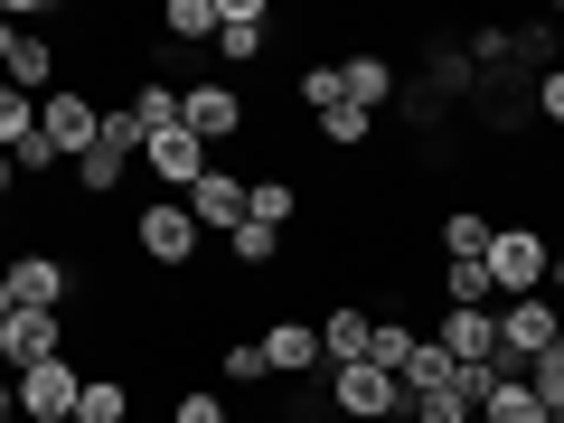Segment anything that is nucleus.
Returning a JSON list of instances; mask_svg holds the SVG:
<instances>
[{
  "instance_id": "1",
  "label": "nucleus",
  "mask_w": 564,
  "mask_h": 423,
  "mask_svg": "<svg viewBox=\"0 0 564 423\" xmlns=\"http://www.w3.org/2000/svg\"><path fill=\"white\" fill-rule=\"evenodd\" d=\"M132 254L151 263V273H188V263L207 254L198 217H188V198H141L132 207Z\"/></svg>"
},
{
  "instance_id": "2",
  "label": "nucleus",
  "mask_w": 564,
  "mask_h": 423,
  "mask_svg": "<svg viewBox=\"0 0 564 423\" xmlns=\"http://www.w3.org/2000/svg\"><path fill=\"white\" fill-rule=\"evenodd\" d=\"M480 263H489V282H499V302H527V292H545V263H555V245H545L527 217H508L499 236H489Z\"/></svg>"
},
{
  "instance_id": "3",
  "label": "nucleus",
  "mask_w": 564,
  "mask_h": 423,
  "mask_svg": "<svg viewBox=\"0 0 564 423\" xmlns=\"http://www.w3.org/2000/svg\"><path fill=\"white\" fill-rule=\"evenodd\" d=\"M95 132H104V104L85 95V85H57V95H39V141L57 151L66 170H76L85 151H95Z\"/></svg>"
},
{
  "instance_id": "4",
  "label": "nucleus",
  "mask_w": 564,
  "mask_h": 423,
  "mask_svg": "<svg viewBox=\"0 0 564 423\" xmlns=\"http://www.w3.org/2000/svg\"><path fill=\"white\" fill-rule=\"evenodd\" d=\"M329 414H339V423H386V414H404V386L386 377L377 358L329 367Z\"/></svg>"
},
{
  "instance_id": "5",
  "label": "nucleus",
  "mask_w": 564,
  "mask_h": 423,
  "mask_svg": "<svg viewBox=\"0 0 564 423\" xmlns=\"http://www.w3.org/2000/svg\"><path fill=\"white\" fill-rule=\"evenodd\" d=\"M76 395H85V367L76 358L20 367V423H66V414H76Z\"/></svg>"
},
{
  "instance_id": "6",
  "label": "nucleus",
  "mask_w": 564,
  "mask_h": 423,
  "mask_svg": "<svg viewBox=\"0 0 564 423\" xmlns=\"http://www.w3.org/2000/svg\"><path fill=\"white\" fill-rule=\"evenodd\" d=\"M555 321H564V311L545 302V292H527V302H499V367L545 358V348H555Z\"/></svg>"
},
{
  "instance_id": "7",
  "label": "nucleus",
  "mask_w": 564,
  "mask_h": 423,
  "mask_svg": "<svg viewBox=\"0 0 564 423\" xmlns=\"http://www.w3.org/2000/svg\"><path fill=\"white\" fill-rule=\"evenodd\" d=\"M263 367H273L282 386H302V377H329L321 367V321H292V311H282V321H263Z\"/></svg>"
},
{
  "instance_id": "8",
  "label": "nucleus",
  "mask_w": 564,
  "mask_h": 423,
  "mask_svg": "<svg viewBox=\"0 0 564 423\" xmlns=\"http://www.w3.org/2000/svg\"><path fill=\"white\" fill-rule=\"evenodd\" d=\"M0 273H10V302L20 311H66V292H76V263H66L57 245H47V254H10Z\"/></svg>"
},
{
  "instance_id": "9",
  "label": "nucleus",
  "mask_w": 564,
  "mask_h": 423,
  "mask_svg": "<svg viewBox=\"0 0 564 423\" xmlns=\"http://www.w3.org/2000/svg\"><path fill=\"white\" fill-rule=\"evenodd\" d=\"M423 339L443 348L452 367H499V311H443Z\"/></svg>"
},
{
  "instance_id": "10",
  "label": "nucleus",
  "mask_w": 564,
  "mask_h": 423,
  "mask_svg": "<svg viewBox=\"0 0 564 423\" xmlns=\"http://www.w3.org/2000/svg\"><path fill=\"white\" fill-rule=\"evenodd\" d=\"M414 85L452 113V104H480V85H489V76L462 57V39H433V47H423V66H414Z\"/></svg>"
},
{
  "instance_id": "11",
  "label": "nucleus",
  "mask_w": 564,
  "mask_h": 423,
  "mask_svg": "<svg viewBox=\"0 0 564 423\" xmlns=\"http://www.w3.org/2000/svg\"><path fill=\"white\" fill-rule=\"evenodd\" d=\"M180 113H188V132L217 151V141H236L245 132V95L236 85H217V76H198V85H180Z\"/></svg>"
},
{
  "instance_id": "12",
  "label": "nucleus",
  "mask_w": 564,
  "mask_h": 423,
  "mask_svg": "<svg viewBox=\"0 0 564 423\" xmlns=\"http://www.w3.org/2000/svg\"><path fill=\"white\" fill-rule=\"evenodd\" d=\"M141 170H151V180H161L170 198H188V188L207 180V141H198V132H188V122H180V132L141 141Z\"/></svg>"
},
{
  "instance_id": "13",
  "label": "nucleus",
  "mask_w": 564,
  "mask_h": 423,
  "mask_svg": "<svg viewBox=\"0 0 564 423\" xmlns=\"http://www.w3.org/2000/svg\"><path fill=\"white\" fill-rule=\"evenodd\" d=\"M39 358H66V321L57 311H10V321H0V367L20 377V367H39Z\"/></svg>"
},
{
  "instance_id": "14",
  "label": "nucleus",
  "mask_w": 564,
  "mask_h": 423,
  "mask_svg": "<svg viewBox=\"0 0 564 423\" xmlns=\"http://www.w3.org/2000/svg\"><path fill=\"white\" fill-rule=\"evenodd\" d=\"M245 180H254V170H217V161H207V180L188 188L198 236H236V226H245Z\"/></svg>"
},
{
  "instance_id": "15",
  "label": "nucleus",
  "mask_w": 564,
  "mask_h": 423,
  "mask_svg": "<svg viewBox=\"0 0 564 423\" xmlns=\"http://www.w3.org/2000/svg\"><path fill=\"white\" fill-rule=\"evenodd\" d=\"M367 339H377V311L367 302H329L321 311V367H358Z\"/></svg>"
},
{
  "instance_id": "16",
  "label": "nucleus",
  "mask_w": 564,
  "mask_h": 423,
  "mask_svg": "<svg viewBox=\"0 0 564 423\" xmlns=\"http://www.w3.org/2000/svg\"><path fill=\"white\" fill-rule=\"evenodd\" d=\"M263 29H273V0H217V57L226 66L263 57Z\"/></svg>"
},
{
  "instance_id": "17",
  "label": "nucleus",
  "mask_w": 564,
  "mask_h": 423,
  "mask_svg": "<svg viewBox=\"0 0 564 423\" xmlns=\"http://www.w3.org/2000/svg\"><path fill=\"white\" fill-rule=\"evenodd\" d=\"M339 95L358 104V113H377V104H395V95H404V76H395V57L358 47V57H339Z\"/></svg>"
},
{
  "instance_id": "18",
  "label": "nucleus",
  "mask_w": 564,
  "mask_h": 423,
  "mask_svg": "<svg viewBox=\"0 0 564 423\" xmlns=\"http://www.w3.org/2000/svg\"><path fill=\"white\" fill-rule=\"evenodd\" d=\"M0 85H20V95H57V39L20 29V39H10V57H0Z\"/></svg>"
},
{
  "instance_id": "19",
  "label": "nucleus",
  "mask_w": 564,
  "mask_h": 423,
  "mask_svg": "<svg viewBox=\"0 0 564 423\" xmlns=\"http://www.w3.org/2000/svg\"><path fill=\"white\" fill-rule=\"evenodd\" d=\"M489 236H499V217H480V207H452V217L433 226V245H443L433 263H480V254H489Z\"/></svg>"
},
{
  "instance_id": "20",
  "label": "nucleus",
  "mask_w": 564,
  "mask_h": 423,
  "mask_svg": "<svg viewBox=\"0 0 564 423\" xmlns=\"http://www.w3.org/2000/svg\"><path fill=\"white\" fill-rule=\"evenodd\" d=\"M245 217H254V226H273V236H282V226L302 217V188L282 180V170H254V180H245Z\"/></svg>"
},
{
  "instance_id": "21",
  "label": "nucleus",
  "mask_w": 564,
  "mask_h": 423,
  "mask_svg": "<svg viewBox=\"0 0 564 423\" xmlns=\"http://www.w3.org/2000/svg\"><path fill=\"white\" fill-rule=\"evenodd\" d=\"M132 122H141V141H161V132H180V85L170 76H132Z\"/></svg>"
},
{
  "instance_id": "22",
  "label": "nucleus",
  "mask_w": 564,
  "mask_h": 423,
  "mask_svg": "<svg viewBox=\"0 0 564 423\" xmlns=\"http://www.w3.org/2000/svg\"><path fill=\"white\" fill-rule=\"evenodd\" d=\"M76 423H132V386L113 367H85V395H76Z\"/></svg>"
},
{
  "instance_id": "23",
  "label": "nucleus",
  "mask_w": 564,
  "mask_h": 423,
  "mask_svg": "<svg viewBox=\"0 0 564 423\" xmlns=\"http://www.w3.org/2000/svg\"><path fill=\"white\" fill-rule=\"evenodd\" d=\"M480 423H545V404H536V386L518 367H499V386L480 395Z\"/></svg>"
},
{
  "instance_id": "24",
  "label": "nucleus",
  "mask_w": 564,
  "mask_h": 423,
  "mask_svg": "<svg viewBox=\"0 0 564 423\" xmlns=\"http://www.w3.org/2000/svg\"><path fill=\"white\" fill-rule=\"evenodd\" d=\"M414 348H423V329L404 321V311H377V339H367V358H377L386 377H404V358H414Z\"/></svg>"
},
{
  "instance_id": "25",
  "label": "nucleus",
  "mask_w": 564,
  "mask_h": 423,
  "mask_svg": "<svg viewBox=\"0 0 564 423\" xmlns=\"http://www.w3.org/2000/svg\"><path fill=\"white\" fill-rule=\"evenodd\" d=\"M161 39H180V47H217V0H170V10H161Z\"/></svg>"
},
{
  "instance_id": "26",
  "label": "nucleus",
  "mask_w": 564,
  "mask_h": 423,
  "mask_svg": "<svg viewBox=\"0 0 564 423\" xmlns=\"http://www.w3.org/2000/svg\"><path fill=\"white\" fill-rule=\"evenodd\" d=\"M132 170H141V161H122V151H104V141H95V151L76 161V188H85V198H113V188L132 180Z\"/></svg>"
},
{
  "instance_id": "27",
  "label": "nucleus",
  "mask_w": 564,
  "mask_h": 423,
  "mask_svg": "<svg viewBox=\"0 0 564 423\" xmlns=\"http://www.w3.org/2000/svg\"><path fill=\"white\" fill-rule=\"evenodd\" d=\"M29 141H39V95L0 85V151H29Z\"/></svg>"
},
{
  "instance_id": "28",
  "label": "nucleus",
  "mask_w": 564,
  "mask_h": 423,
  "mask_svg": "<svg viewBox=\"0 0 564 423\" xmlns=\"http://www.w3.org/2000/svg\"><path fill=\"white\" fill-rule=\"evenodd\" d=\"M321 141H329V151H367V141H377V113H358V104H329V113H321Z\"/></svg>"
},
{
  "instance_id": "29",
  "label": "nucleus",
  "mask_w": 564,
  "mask_h": 423,
  "mask_svg": "<svg viewBox=\"0 0 564 423\" xmlns=\"http://www.w3.org/2000/svg\"><path fill=\"white\" fill-rule=\"evenodd\" d=\"M226 254H236L245 273H273V263H282V236H273V226H254V217H245L236 236H226Z\"/></svg>"
},
{
  "instance_id": "30",
  "label": "nucleus",
  "mask_w": 564,
  "mask_h": 423,
  "mask_svg": "<svg viewBox=\"0 0 564 423\" xmlns=\"http://www.w3.org/2000/svg\"><path fill=\"white\" fill-rule=\"evenodd\" d=\"M395 386H404V404H414V395H433V386H452V358H443L433 339H423L414 358H404V377H395Z\"/></svg>"
},
{
  "instance_id": "31",
  "label": "nucleus",
  "mask_w": 564,
  "mask_h": 423,
  "mask_svg": "<svg viewBox=\"0 0 564 423\" xmlns=\"http://www.w3.org/2000/svg\"><path fill=\"white\" fill-rule=\"evenodd\" d=\"M217 377H226V386L245 395V386H263L273 367H263V348H254V339H226V348H217Z\"/></svg>"
},
{
  "instance_id": "32",
  "label": "nucleus",
  "mask_w": 564,
  "mask_h": 423,
  "mask_svg": "<svg viewBox=\"0 0 564 423\" xmlns=\"http://www.w3.org/2000/svg\"><path fill=\"white\" fill-rule=\"evenodd\" d=\"M302 104H311V122H321L329 104H348L339 95V66H302Z\"/></svg>"
},
{
  "instance_id": "33",
  "label": "nucleus",
  "mask_w": 564,
  "mask_h": 423,
  "mask_svg": "<svg viewBox=\"0 0 564 423\" xmlns=\"http://www.w3.org/2000/svg\"><path fill=\"white\" fill-rule=\"evenodd\" d=\"M170 423H236V414H226V395H207V386H188V395L170 404Z\"/></svg>"
},
{
  "instance_id": "34",
  "label": "nucleus",
  "mask_w": 564,
  "mask_h": 423,
  "mask_svg": "<svg viewBox=\"0 0 564 423\" xmlns=\"http://www.w3.org/2000/svg\"><path fill=\"white\" fill-rule=\"evenodd\" d=\"M536 122H555V132H564V66H555V76H536Z\"/></svg>"
},
{
  "instance_id": "35",
  "label": "nucleus",
  "mask_w": 564,
  "mask_h": 423,
  "mask_svg": "<svg viewBox=\"0 0 564 423\" xmlns=\"http://www.w3.org/2000/svg\"><path fill=\"white\" fill-rule=\"evenodd\" d=\"M20 414V377H10V367H0V423Z\"/></svg>"
},
{
  "instance_id": "36",
  "label": "nucleus",
  "mask_w": 564,
  "mask_h": 423,
  "mask_svg": "<svg viewBox=\"0 0 564 423\" xmlns=\"http://www.w3.org/2000/svg\"><path fill=\"white\" fill-rule=\"evenodd\" d=\"M10 188H20V161H10V151H0V207H10Z\"/></svg>"
},
{
  "instance_id": "37",
  "label": "nucleus",
  "mask_w": 564,
  "mask_h": 423,
  "mask_svg": "<svg viewBox=\"0 0 564 423\" xmlns=\"http://www.w3.org/2000/svg\"><path fill=\"white\" fill-rule=\"evenodd\" d=\"M10 39H20V20H10V10H0V57H10Z\"/></svg>"
},
{
  "instance_id": "38",
  "label": "nucleus",
  "mask_w": 564,
  "mask_h": 423,
  "mask_svg": "<svg viewBox=\"0 0 564 423\" xmlns=\"http://www.w3.org/2000/svg\"><path fill=\"white\" fill-rule=\"evenodd\" d=\"M10 311H20V302H10V273H0V321H10Z\"/></svg>"
},
{
  "instance_id": "39",
  "label": "nucleus",
  "mask_w": 564,
  "mask_h": 423,
  "mask_svg": "<svg viewBox=\"0 0 564 423\" xmlns=\"http://www.w3.org/2000/svg\"><path fill=\"white\" fill-rule=\"evenodd\" d=\"M0 236H10V207H0Z\"/></svg>"
},
{
  "instance_id": "40",
  "label": "nucleus",
  "mask_w": 564,
  "mask_h": 423,
  "mask_svg": "<svg viewBox=\"0 0 564 423\" xmlns=\"http://www.w3.org/2000/svg\"><path fill=\"white\" fill-rule=\"evenodd\" d=\"M545 423H564V414H545Z\"/></svg>"
},
{
  "instance_id": "41",
  "label": "nucleus",
  "mask_w": 564,
  "mask_h": 423,
  "mask_svg": "<svg viewBox=\"0 0 564 423\" xmlns=\"http://www.w3.org/2000/svg\"><path fill=\"white\" fill-rule=\"evenodd\" d=\"M66 423H76V414H66Z\"/></svg>"
},
{
  "instance_id": "42",
  "label": "nucleus",
  "mask_w": 564,
  "mask_h": 423,
  "mask_svg": "<svg viewBox=\"0 0 564 423\" xmlns=\"http://www.w3.org/2000/svg\"><path fill=\"white\" fill-rule=\"evenodd\" d=\"M10 423H20V414H10Z\"/></svg>"
}]
</instances>
